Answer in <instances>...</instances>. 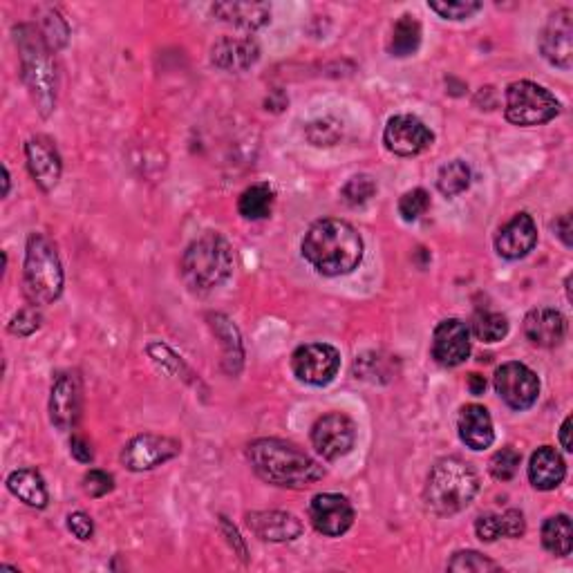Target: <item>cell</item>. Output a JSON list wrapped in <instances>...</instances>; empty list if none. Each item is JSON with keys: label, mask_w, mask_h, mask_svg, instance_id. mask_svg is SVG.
<instances>
[{"label": "cell", "mask_w": 573, "mask_h": 573, "mask_svg": "<svg viewBox=\"0 0 573 573\" xmlns=\"http://www.w3.org/2000/svg\"><path fill=\"white\" fill-rule=\"evenodd\" d=\"M300 251L321 276H347L361 265L363 238L350 222L327 218L307 229Z\"/></svg>", "instance_id": "6da1fadb"}, {"label": "cell", "mask_w": 573, "mask_h": 573, "mask_svg": "<svg viewBox=\"0 0 573 573\" xmlns=\"http://www.w3.org/2000/svg\"><path fill=\"white\" fill-rule=\"evenodd\" d=\"M247 459L262 482L283 488H309L325 477V468L305 450L283 439H256L247 448Z\"/></svg>", "instance_id": "7a4b0ae2"}, {"label": "cell", "mask_w": 573, "mask_h": 573, "mask_svg": "<svg viewBox=\"0 0 573 573\" xmlns=\"http://www.w3.org/2000/svg\"><path fill=\"white\" fill-rule=\"evenodd\" d=\"M14 43L21 56V74L27 90L34 99L43 117H50L56 106V70L52 59V48L43 39L41 30L34 25H16Z\"/></svg>", "instance_id": "3957f363"}, {"label": "cell", "mask_w": 573, "mask_h": 573, "mask_svg": "<svg viewBox=\"0 0 573 573\" xmlns=\"http://www.w3.org/2000/svg\"><path fill=\"white\" fill-rule=\"evenodd\" d=\"M479 493V475L475 468L459 457H444L430 468L424 488L428 511L439 518L462 513Z\"/></svg>", "instance_id": "277c9868"}, {"label": "cell", "mask_w": 573, "mask_h": 573, "mask_svg": "<svg viewBox=\"0 0 573 573\" xmlns=\"http://www.w3.org/2000/svg\"><path fill=\"white\" fill-rule=\"evenodd\" d=\"M180 274L191 291H211L224 285L233 274L231 244L215 231L202 233L186 247Z\"/></svg>", "instance_id": "5b68a950"}, {"label": "cell", "mask_w": 573, "mask_h": 573, "mask_svg": "<svg viewBox=\"0 0 573 573\" xmlns=\"http://www.w3.org/2000/svg\"><path fill=\"white\" fill-rule=\"evenodd\" d=\"M65 274L56 244L45 233H32L25 247L23 287L34 307L52 305L63 294Z\"/></svg>", "instance_id": "8992f818"}, {"label": "cell", "mask_w": 573, "mask_h": 573, "mask_svg": "<svg viewBox=\"0 0 573 573\" xmlns=\"http://www.w3.org/2000/svg\"><path fill=\"white\" fill-rule=\"evenodd\" d=\"M504 115L513 126H542L560 115V103L538 83L515 81L506 88Z\"/></svg>", "instance_id": "52a82bcc"}, {"label": "cell", "mask_w": 573, "mask_h": 573, "mask_svg": "<svg viewBox=\"0 0 573 573\" xmlns=\"http://www.w3.org/2000/svg\"><path fill=\"white\" fill-rule=\"evenodd\" d=\"M182 453V444L177 439L153 435V432H144L128 441L121 450V464L133 473L153 471V468L164 466Z\"/></svg>", "instance_id": "ba28073f"}, {"label": "cell", "mask_w": 573, "mask_h": 573, "mask_svg": "<svg viewBox=\"0 0 573 573\" xmlns=\"http://www.w3.org/2000/svg\"><path fill=\"white\" fill-rule=\"evenodd\" d=\"M291 370H294L298 381L321 388V385L336 379L338 370H341V354H338L336 347L327 343L300 345L291 354Z\"/></svg>", "instance_id": "9c48e42d"}, {"label": "cell", "mask_w": 573, "mask_h": 573, "mask_svg": "<svg viewBox=\"0 0 573 573\" xmlns=\"http://www.w3.org/2000/svg\"><path fill=\"white\" fill-rule=\"evenodd\" d=\"M495 390L506 406L513 410H529L540 397V379L524 363H504L495 372Z\"/></svg>", "instance_id": "30bf717a"}, {"label": "cell", "mask_w": 573, "mask_h": 573, "mask_svg": "<svg viewBox=\"0 0 573 573\" xmlns=\"http://www.w3.org/2000/svg\"><path fill=\"white\" fill-rule=\"evenodd\" d=\"M312 444L316 453L327 462H336V459L350 455L356 444L354 421L343 412L323 415L312 428Z\"/></svg>", "instance_id": "8fae6325"}, {"label": "cell", "mask_w": 573, "mask_h": 573, "mask_svg": "<svg viewBox=\"0 0 573 573\" xmlns=\"http://www.w3.org/2000/svg\"><path fill=\"white\" fill-rule=\"evenodd\" d=\"M540 54L553 68L571 70L573 65V12L569 7L558 9L549 16L538 39Z\"/></svg>", "instance_id": "7c38bea8"}, {"label": "cell", "mask_w": 573, "mask_h": 573, "mask_svg": "<svg viewBox=\"0 0 573 573\" xmlns=\"http://www.w3.org/2000/svg\"><path fill=\"white\" fill-rule=\"evenodd\" d=\"M435 142L432 130L412 115H394L383 130V144L399 157H417Z\"/></svg>", "instance_id": "4fadbf2b"}, {"label": "cell", "mask_w": 573, "mask_h": 573, "mask_svg": "<svg viewBox=\"0 0 573 573\" xmlns=\"http://www.w3.org/2000/svg\"><path fill=\"white\" fill-rule=\"evenodd\" d=\"M309 522L318 533L327 538H341L343 533L352 529L354 524V506L345 495L321 493L309 502Z\"/></svg>", "instance_id": "5bb4252c"}, {"label": "cell", "mask_w": 573, "mask_h": 573, "mask_svg": "<svg viewBox=\"0 0 573 573\" xmlns=\"http://www.w3.org/2000/svg\"><path fill=\"white\" fill-rule=\"evenodd\" d=\"M471 356V330L459 318H448L432 334V359L444 368H457Z\"/></svg>", "instance_id": "9a60e30c"}, {"label": "cell", "mask_w": 573, "mask_h": 573, "mask_svg": "<svg viewBox=\"0 0 573 573\" xmlns=\"http://www.w3.org/2000/svg\"><path fill=\"white\" fill-rule=\"evenodd\" d=\"M81 415V381L77 374H56L50 390V421L56 430L68 432L77 426Z\"/></svg>", "instance_id": "2e32d148"}, {"label": "cell", "mask_w": 573, "mask_h": 573, "mask_svg": "<svg viewBox=\"0 0 573 573\" xmlns=\"http://www.w3.org/2000/svg\"><path fill=\"white\" fill-rule=\"evenodd\" d=\"M25 157H27V168L34 177V182L41 186L45 193H50L56 189V184L61 180V155L56 146L50 142L48 137L36 135L30 142L25 144Z\"/></svg>", "instance_id": "e0dca14e"}, {"label": "cell", "mask_w": 573, "mask_h": 573, "mask_svg": "<svg viewBox=\"0 0 573 573\" xmlns=\"http://www.w3.org/2000/svg\"><path fill=\"white\" fill-rule=\"evenodd\" d=\"M538 244V227L529 213H518L497 231L495 249L506 260H520Z\"/></svg>", "instance_id": "ac0fdd59"}, {"label": "cell", "mask_w": 573, "mask_h": 573, "mask_svg": "<svg viewBox=\"0 0 573 573\" xmlns=\"http://www.w3.org/2000/svg\"><path fill=\"white\" fill-rule=\"evenodd\" d=\"M244 520L262 542H294L303 535V522L287 511H251Z\"/></svg>", "instance_id": "d6986e66"}, {"label": "cell", "mask_w": 573, "mask_h": 573, "mask_svg": "<svg viewBox=\"0 0 573 573\" xmlns=\"http://www.w3.org/2000/svg\"><path fill=\"white\" fill-rule=\"evenodd\" d=\"M524 336L535 347H558L567 336V318L562 316L558 309L551 307H538L531 309L524 318Z\"/></svg>", "instance_id": "ffe728a7"}, {"label": "cell", "mask_w": 573, "mask_h": 573, "mask_svg": "<svg viewBox=\"0 0 573 573\" xmlns=\"http://www.w3.org/2000/svg\"><path fill=\"white\" fill-rule=\"evenodd\" d=\"M260 48L253 39H233L224 36L211 48V61L224 72H247L258 63Z\"/></svg>", "instance_id": "44dd1931"}, {"label": "cell", "mask_w": 573, "mask_h": 573, "mask_svg": "<svg viewBox=\"0 0 573 573\" xmlns=\"http://www.w3.org/2000/svg\"><path fill=\"white\" fill-rule=\"evenodd\" d=\"M457 430L459 439L471 450H486L491 448L495 441L493 419L488 415V410L484 406H477V403L464 406L462 412H459Z\"/></svg>", "instance_id": "7402d4cb"}, {"label": "cell", "mask_w": 573, "mask_h": 573, "mask_svg": "<svg viewBox=\"0 0 573 573\" xmlns=\"http://www.w3.org/2000/svg\"><path fill=\"white\" fill-rule=\"evenodd\" d=\"M567 477V464L556 448L542 446L535 450L529 462V479L538 491H553Z\"/></svg>", "instance_id": "603a6c76"}, {"label": "cell", "mask_w": 573, "mask_h": 573, "mask_svg": "<svg viewBox=\"0 0 573 573\" xmlns=\"http://www.w3.org/2000/svg\"><path fill=\"white\" fill-rule=\"evenodd\" d=\"M213 14L218 16L222 23H229L249 32H256L271 21V7L267 3H215Z\"/></svg>", "instance_id": "cb8c5ba5"}, {"label": "cell", "mask_w": 573, "mask_h": 573, "mask_svg": "<svg viewBox=\"0 0 573 573\" xmlns=\"http://www.w3.org/2000/svg\"><path fill=\"white\" fill-rule=\"evenodd\" d=\"M9 493L18 497L23 504L32 506V509H45L50 502L48 486H45L43 475L36 468H18L7 477Z\"/></svg>", "instance_id": "d4e9b609"}, {"label": "cell", "mask_w": 573, "mask_h": 573, "mask_svg": "<svg viewBox=\"0 0 573 573\" xmlns=\"http://www.w3.org/2000/svg\"><path fill=\"white\" fill-rule=\"evenodd\" d=\"M213 332L218 338H222V347H224V368H227L229 374H238L242 368V343H240V334L236 330L227 316L222 314H213L209 316Z\"/></svg>", "instance_id": "484cf974"}, {"label": "cell", "mask_w": 573, "mask_h": 573, "mask_svg": "<svg viewBox=\"0 0 573 573\" xmlns=\"http://www.w3.org/2000/svg\"><path fill=\"white\" fill-rule=\"evenodd\" d=\"M542 544H544V549L553 553V556H558V558L571 556L573 526H571L569 515L565 513L553 515V518H549L542 524Z\"/></svg>", "instance_id": "4316f807"}, {"label": "cell", "mask_w": 573, "mask_h": 573, "mask_svg": "<svg viewBox=\"0 0 573 573\" xmlns=\"http://www.w3.org/2000/svg\"><path fill=\"white\" fill-rule=\"evenodd\" d=\"M421 45V23L412 14H403L392 27L390 36V54L397 59L412 56Z\"/></svg>", "instance_id": "83f0119b"}, {"label": "cell", "mask_w": 573, "mask_h": 573, "mask_svg": "<svg viewBox=\"0 0 573 573\" xmlns=\"http://www.w3.org/2000/svg\"><path fill=\"white\" fill-rule=\"evenodd\" d=\"M276 193L269 184H253L242 191L238 200V211L244 220H265L274 209Z\"/></svg>", "instance_id": "f1b7e54d"}, {"label": "cell", "mask_w": 573, "mask_h": 573, "mask_svg": "<svg viewBox=\"0 0 573 573\" xmlns=\"http://www.w3.org/2000/svg\"><path fill=\"white\" fill-rule=\"evenodd\" d=\"M471 186V168L462 159H453L446 166H441L437 175V189L446 197H457L468 191Z\"/></svg>", "instance_id": "f546056e"}, {"label": "cell", "mask_w": 573, "mask_h": 573, "mask_svg": "<svg viewBox=\"0 0 573 573\" xmlns=\"http://www.w3.org/2000/svg\"><path fill=\"white\" fill-rule=\"evenodd\" d=\"M468 330H471L477 341L497 343L509 334V321L500 312H477Z\"/></svg>", "instance_id": "4dcf8cb0"}, {"label": "cell", "mask_w": 573, "mask_h": 573, "mask_svg": "<svg viewBox=\"0 0 573 573\" xmlns=\"http://www.w3.org/2000/svg\"><path fill=\"white\" fill-rule=\"evenodd\" d=\"M41 34H43V39L48 41L52 52L61 50V48H65V45H68L70 27H68V23H65V18L59 14V9H54V7L43 9Z\"/></svg>", "instance_id": "1f68e13d"}, {"label": "cell", "mask_w": 573, "mask_h": 573, "mask_svg": "<svg viewBox=\"0 0 573 573\" xmlns=\"http://www.w3.org/2000/svg\"><path fill=\"white\" fill-rule=\"evenodd\" d=\"M448 571H459V573H488V571H502V567L497 565L495 560L482 556L479 551H457L453 553V558L446 565Z\"/></svg>", "instance_id": "d6a6232c"}, {"label": "cell", "mask_w": 573, "mask_h": 573, "mask_svg": "<svg viewBox=\"0 0 573 573\" xmlns=\"http://www.w3.org/2000/svg\"><path fill=\"white\" fill-rule=\"evenodd\" d=\"M377 195V182L370 175H354L343 186L341 197L350 206H363L368 204L372 197Z\"/></svg>", "instance_id": "836d02e7"}, {"label": "cell", "mask_w": 573, "mask_h": 573, "mask_svg": "<svg viewBox=\"0 0 573 573\" xmlns=\"http://www.w3.org/2000/svg\"><path fill=\"white\" fill-rule=\"evenodd\" d=\"M428 7L441 18H446V21H466V18L475 16L484 5L479 0H453V3H448V0H444V3L430 0Z\"/></svg>", "instance_id": "e575fe53"}, {"label": "cell", "mask_w": 573, "mask_h": 573, "mask_svg": "<svg viewBox=\"0 0 573 573\" xmlns=\"http://www.w3.org/2000/svg\"><path fill=\"white\" fill-rule=\"evenodd\" d=\"M522 464V455L515 448H502L497 450L491 459V475L497 482H511L518 475V468Z\"/></svg>", "instance_id": "d590c367"}, {"label": "cell", "mask_w": 573, "mask_h": 573, "mask_svg": "<svg viewBox=\"0 0 573 573\" xmlns=\"http://www.w3.org/2000/svg\"><path fill=\"white\" fill-rule=\"evenodd\" d=\"M343 135V126L336 119H318L307 126V139L314 146H334Z\"/></svg>", "instance_id": "8d00e7d4"}, {"label": "cell", "mask_w": 573, "mask_h": 573, "mask_svg": "<svg viewBox=\"0 0 573 573\" xmlns=\"http://www.w3.org/2000/svg\"><path fill=\"white\" fill-rule=\"evenodd\" d=\"M430 209V195L424 189H412L401 195L399 215L406 222H415Z\"/></svg>", "instance_id": "74e56055"}, {"label": "cell", "mask_w": 573, "mask_h": 573, "mask_svg": "<svg viewBox=\"0 0 573 573\" xmlns=\"http://www.w3.org/2000/svg\"><path fill=\"white\" fill-rule=\"evenodd\" d=\"M41 327V314L36 312V307H23L21 312H16L12 321H9V332L14 336H32Z\"/></svg>", "instance_id": "f35d334b"}, {"label": "cell", "mask_w": 573, "mask_h": 573, "mask_svg": "<svg viewBox=\"0 0 573 573\" xmlns=\"http://www.w3.org/2000/svg\"><path fill=\"white\" fill-rule=\"evenodd\" d=\"M112 488H115V477L106 471H99V468H92L83 477V491L90 497H103L108 495Z\"/></svg>", "instance_id": "ab89813d"}, {"label": "cell", "mask_w": 573, "mask_h": 573, "mask_svg": "<svg viewBox=\"0 0 573 573\" xmlns=\"http://www.w3.org/2000/svg\"><path fill=\"white\" fill-rule=\"evenodd\" d=\"M475 533L482 542H495L504 538V526H502V515L486 513L482 518H477L475 522Z\"/></svg>", "instance_id": "60d3db41"}, {"label": "cell", "mask_w": 573, "mask_h": 573, "mask_svg": "<svg viewBox=\"0 0 573 573\" xmlns=\"http://www.w3.org/2000/svg\"><path fill=\"white\" fill-rule=\"evenodd\" d=\"M68 529L72 531V535L77 540L81 542H86L92 538V533H95V522H92V518L88 513H83V511H77V513H72L70 518H68Z\"/></svg>", "instance_id": "b9f144b4"}, {"label": "cell", "mask_w": 573, "mask_h": 573, "mask_svg": "<svg viewBox=\"0 0 573 573\" xmlns=\"http://www.w3.org/2000/svg\"><path fill=\"white\" fill-rule=\"evenodd\" d=\"M502 526H504V538L509 540H518L526 531V522L524 515L518 509H509L502 513Z\"/></svg>", "instance_id": "7bdbcfd3"}, {"label": "cell", "mask_w": 573, "mask_h": 573, "mask_svg": "<svg viewBox=\"0 0 573 573\" xmlns=\"http://www.w3.org/2000/svg\"><path fill=\"white\" fill-rule=\"evenodd\" d=\"M220 529H222V533H224V538H227V542L231 544L233 553H238L242 562H249L247 544H244V540L240 538V533H238L236 526H233L227 518H220Z\"/></svg>", "instance_id": "ee69618b"}, {"label": "cell", "mask_w": 573, "mask_h": 573, "mask_svg": "<svg viewBox=\"0 0 573 573\" xmlns=\"http://www.w3.org/2000/svg\"><path fill=\"white\" fill-rule=\"evenodd\" d=\"M70 453H72V457L77 459V462H81V464H90L92 459H95V450H92L90 441L79 437V435H74V437L70 439Z\"/></svg>", "instance_id": "f6af8a7d"}, {"label": "cell", "mask_w": 573, "mask_h": 573, "mask_svg": "<svg viewBox=\"0 0 573 573\" xmlns=\"http://www.w3.org/2000/svg\"><path fill=\"white\" fill-rule=\"evenodd\" d=\"M553 231L558 233V238L565 242V247H571L573 240H571V215H562V218H558L556 222H553Z\"/></svg>", "instance_id": "bcb514c9"}, {"label": "cell", "mask_w": 573, "mask_h": 573, "mask_svg": "<svg viewBox=\"0 0 573 573\" xmlns=\"http://www.w3.org/2000/svg\"><path fill=\"white\" fill-rule=\"evenodd\" d=\"M560 444H562V448L567 450V453H571V450H573V441H571V417H567L565 421H562Z\"/></svg>", "instance_id": "7dc6e473"}, {"label": "cell", "mask_w": 573, "mask_h": 573, "mask_svg": "<svg viewBox=\"0 0 573 573\" xmlns=\"http://www.w3.org/2000/svg\"><path fill=\"white\" fill-rule=\"evenodd\" d=\"M468 390H471V394H475V397L484 394V390H486L484 377H479V374H471V377H468Z\"/></svg>", "instance_id": "c3c4849f"}, {"label": "cell", "mask_w": 573, "mask_h": 573, "mask_svg": "<svg viewBox=\"0 0 573 573\" xmlns=\"http://www.w3.org/2000/svg\"><path fill=\"white\" fill-rule=\"evenodd\" d=\"M3 175H5V191H3V195H7L9 193V171H7V166H3Z\"/></svg>", "instance_id": "681fc988"}]
</instances>
